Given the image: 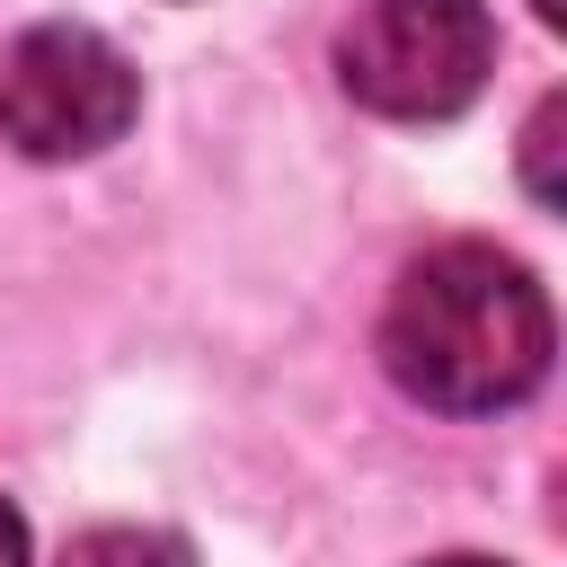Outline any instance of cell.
<instances>
[{
	"label": "cell",
	"mask_w": 567,
	"mask_h": 567,
	"mask_svg": "<svg viewBox=\"0 0 567 567\" xmlns=\"http://www.w3.org/2000/svg\"><path fill=\"white\" fill-rule=\"evenodd\" d=\"M558 124H567V106H558V97H540V115H532V133H523V142H532V195H540V204H558V168H549Z\"/></svg>",
	"instance_id": "cell-5"
},
{
	"label": "cell",
	"mask_w": 567,
	"mask_h": 567,
	"mask_svg": "<svg viewBox=\"0 0 567 567\" xmlns=\"http://www.w3.org/2000/svg\"><path fill=\"white\" fill-rule=\"evenodd\" d=\"M496 71V27L478 0H363L337 35V80L390 124L461 115Z\"/></svg>",
	"instance_id": "cell-2"
},
{
	"label": "cell",
	"mask_w": 567,
	"mask_h": 567,
	"mask_svg": "<svg viewBox=\"0 0 567 567\" xmlns=\"http://www.w3.org/2000/svg\"><path fill=\"white\" fill-rule=\"evenodd\" d=\"M142 106L133 62L97 27H27L0 53V133L27 159H97Z\"/></svg>",
	"instance_id": "cell-3"
},
{
	"label": "cell",
	"mask_w": 567,
	"mask_h": 567,
	"mask_svg": "<svg viewBox=\"0 0 567 567\" xmlns=\"http://www.w3.org/2000/svg\"><path fill=\"white\" fill-rule=\"evenodd\" d=\"M62 567H195L177 532H151V523H97L62 549Z\"/></svg>",
	"instance_id": "cell-4"
},
{
	"label": "cell",
	"mask_w": 567,
	"mask_h": 567,
	"mask_svg": "<svg viewBox=\"0 0 567 567\" xmlns=\"http://www.w3.org/2000/svg\"><path fill=\"white\" fill-rule=\"evenodd\" d=\"M381 363L408 399L443 416H496L549 372V301L505 248L443 239L399 275L381 310Z\"/></svg>",
	"instance_id": "cell-1"
},
{
	"label": "cell",
	"mask_w": 567,
	"mask_h": 567,
	"mask_svg": "<svg viewBox=\"0 0 567 567\" xmlns=\"http://www.w3.org/2000/svg\"><path fill=\"white\" fill-rule=\"evenodd\" d=\"M0 567H27V523L9 514V496H0Z\"/></svg>",
	"instance_id": "cell-6"
},
{
	"label": "cell",
	"mask_w": 567,
	"mask_h": 567,
	"mask_svg": "<svg viewBox=\"0 0 567 567\" xmlns=\"http://www.w3.org/2000/svg\"><path fill=\"white\" fill-rule=\"evenodd\" d=\"M434 567H496V558H434Z\"/></svg>",
	"instance_id": "cell-8"
},
{
	"label": "cell",
	"mask_w": 567,
	"mask_h": 567,
	"mask_svg": "<svg viewBox=\"0 0 567 567\" xmlns=\"http://www.w3.org/2000/svg\"><path fill=\"white\" fill-rule=\"evenodd\" d=\"M540 18H549V27H558V18H567V0H540Z\"/></svg>",
	"instance_id": "cell-7"
}]
</instances>
